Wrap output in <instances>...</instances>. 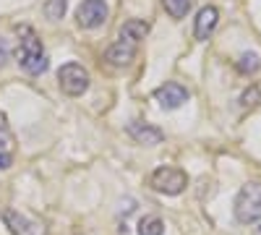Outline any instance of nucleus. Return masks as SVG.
<instances>
[{"label":"nucleus","mask_w":261,"mask_h":235,"mask_svg":"<svg viewBox=\"0 0 261 235\" xmlns=\"http://www.w3.org/2000/svg\"><path fill=\"white\" fill-rule=\"evenodd\" d=\"M13 144H16V139H13L11 125H8V120H6L3 115H0V152H3V154H11Z\"/></svg>","instance_id":"14"},{"label":"nucleus","mask_w":261,"mask_h":235,"mask_svg":"<svg viewBox=\"0 0 261 235\" xmlns=\"http://www.w3.org/2000/svg\"><path fill=\"white\" fill-rule=\"evenodd\" d=\"M139 235H165V222L160 217H144L139 222Z\"/></svg>","instance_id":"15"},{"label":"nucleus","mask_w":261,"mask_h":235,"mask_svg":"<svg viewBox=\"0 0 261 235\" xmlns=\"http://www.w3.org/2000/svg\"><path fill=\"white\" fill-rule=\"evenodd\" d=\"M235 220L241 225H253L261 217V183L258 180H248L241 194L235 196Z\"/></svg>","instance_id":"2"},{"label":"nucleus","mask_w":261,"mask_h":235,"mask_svg":"<svg viewBox=\"0 0 261 235\" xmlns=\"http://www.w3.org/2000/svg\"><path fill=\"white\" fill-rule=\"evenodd\" d=\"M16 58H18L21 71H27L29 76L45 73L47 66H50L47 53L42 50L39 37H37L34 29H29V27H21V29H18V50H16Z\"/></svg>","instance_id":"1"},{"label":"nucleus","mask_w":261,"mask_h":235,"mask_svg":"<svg viewBox=\"0 0 261 235\" xmlns=\"http://www.w3.org/2000/svg\"><path fill=\"white\" fill-rule=\"evenodd\" d=\"M258 68H261V58H258L256 53H243V55H241V60H238V71L246 73V76L256 73Z\"/></svg>","instance_id":"13"},{"label":"nucleus","mask_w":261,"mask_h":235,"mask_svg":"<svg viewBox=\"0 0 261 235\" xmlns=\"http://www.w3.org/2000/svg\"><path fill=\"white\" fill-rule=\"evenodd\" d=\"M13 165V157L11 154H3V152H0V170H8Z\"/></svg>","instance_id":"19"},{"label":"nucleus","mask_w":261,"mask_h":235,"mask_svg":"<svg viewBox=\"0 0 261 235\" xmlns=\"http://www.w3.org/2000/svg\"><path fill=\"white\" fill-rule=\"evenodd\" d=\"M149 21H141V18H130V21H125V24L120 27V39H125V42H130V45H139L141 39H146V34H149Z\"/></svg>","instance_id":"11"},{"label":"nucleus","mask_w":261,"mask_h":235,"mask_svg":"<svg viewBox=\"0 0 261 235\" xmlns=\"http://www.w3.org/2000/svg\"><path fill=\"white\" fill-rule=\"evenodd\" d=\"M58 81L63 94L68 97H81L86 89H89V71L79 63H65V66L58 71Z\"/></svg>","instance_id":"4"},{"label":"nucleus","mask_w":261,"mask_h":235,"mask_svg":"<svg viewBox=\"0 0 261 235\" xmlns=\"http://www.w3.org/2000/svg\"><path fill=\"white\" fill-rule=\"evenodd\" d=\"M107 13L110 11H107L105 0H84V3L76 8V21L84 29H97L107 21Z\"/></svg>","instance_id":"5"},{"label":"nucleus","mask_w":261,"mask_h":235,"mask_svg":"<svg viewBox=\"0 0 261 235\" xmlns=\"http://www.w3.org/2000/svg\"><path fill=\"white\" fill-rule=\"evenodd\" d=\"M6 60H8V42L0 39V68L6 66Z\"/></svg>","instance_id":"18"},{"label":"nucleus","mask_w":261,"mask_h":235,"mask_svg":"<svg viewBox=\"0 0 261 235\" xmlns=\"http://www.w3.org/2000/svg\"><path fill=\"white\" fill-rule=\"evenodd\" d=\"M65 8H68V0H47L45 3V16L50 21H60L65 16Z\"/></svg>","instance_id":"16"},{"label":"nucleus","mask_w":261,"mask_h":235,"mask_svg":"<svg viewBox=\"0 0 261 235\" xmlns=\"http://www.w3.org/2000/svg\"><path fill=\"white\" fill-rule=\"evenodd\" d=\"M258 102H261V92H258V87L246 89V92H243V97H241V105H243V108H256Z\"/></svg>","instance_id":"17"},{"label":"nucleus","mask_w":261,"mask_h":235,"mask_svg":"<svg viewBox=\"0 0 261 235\" xmlns=\"http://www.w3.org/2000/svg\"><path fill=\"white\" fill-rule=\"evenodd\" d=\"M217 21H220V11H217L214 6H204L199 13H196V27H193V34L199 42L209 39L212 32L217 29Z\"/></svg>","instance_id":"8"},{"label":"nucleus","mask_w":261,"mask_h":235,"mask_svg":"<svg viewBox=\"0 0 261 235\" xmlns=\"http://www.w3.org/2000/svg\"><path fill=\"white\" fill-rule=\"evenodd\" d=\"M128 136L134 139L136 144H146V146H154L162 141V131L154 125H146L141 120H130L128 123Z\"/></svg>","instance_id":"9"},{"label":"nucleus","mask_w":261,"mask_h":235,"mask_svg":"<svg viewBox=\"0 0 261 235\" xmlns=\"http://www.w3.org/2000/svg\"><path fill=\"white\" fill-rule=\"evenodd\" d=\"M0 217H3L6 227L13 235H45V225L27 217V215H21V212H16V209H3Z\"/></svg>","instance_id":"6"},{"label":"nucleus","mask_w":261,"mask_h":235,"mask_svg":"<svg viewBox=\"0 0 261 235\" xmlns=\"http://www.w3.org/2000/svg\"><path fill=\"white\" fill-rule=\"evenodd\" d=\"M105 58L110 60L113 66H128V63L136 58V45H130V42H125V39H118L115 45L107 47Z\"/></svg>","instance_id":"10"},{"label":"nucleus","mask_w":261,"mask_h":235,"mask_svg":"<svg viewBox=\"0 0 261 235\" xmlns=\"http://www.w3.org/2000/svg\"><path fill=\"white\" fill-rule=\"evenodd\" d=\"M162 6L172 18H183V16H188L193 0H162Z\"/></svg>","instance_id":"12"},{"label":"nucleus","mask_w":261,"mask_h":235,"mask_svg":"<svg viewBox=\"0 0 261 235\" xmlns=\"http://www.w3.org/2000/svg\"><path fill=\"white\" fill-rule=\"evenodd\" d=\"M188 89L183 87V84H175V81H167V84H162V87L154 92V99L162 105L165 110H178V108H183V105L188 102Z\"/></svg>","instance_id":"7"},{"label":"nucleus","mask_w":261,"mask_h":235,"mask_svg":"<svg viewBox=\"0 0 261 235\" xmlns=\"http://www.w3.org/2000/svg\"><path fill=\"white\" fill-rule=\"evenodd\" d=\"M149 186L157 191V194H165V196H178L186 191L188 186V175L183 173L180 167H170V165H162L157 167L154 173L149 175Z\"/></svg>","instance_id":"3"}]
</instances>
